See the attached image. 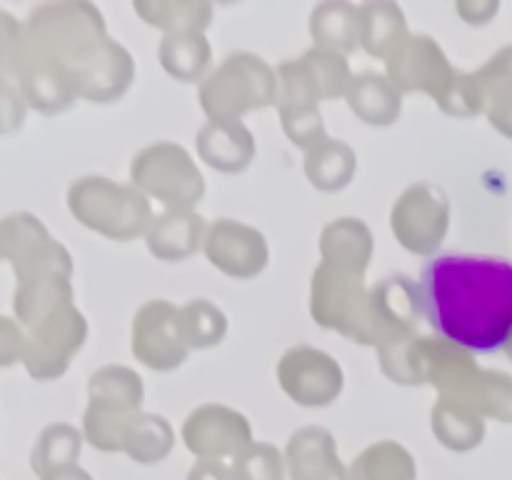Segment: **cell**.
I'll use <instances>...</instances> for the list:
<instances>
[{"label": "cell", "instance_id": "6da1fadb", "mask_svg": "<svg viewBox=\"0 0 512 480\" xmlns=\"http://www.w3.org/2000/svg\"><path fill=\"white\" fill-rule=\"evenodd\" d=\"M420 303L443 338L493 353L512 338V265L478 255H438L420 275Z\"/></svg>", "mask_w": 512, "mask_h": 480}, {"label": "cell", "instance_id": "7a4b0ae2", "mask_svg": "<svg viewBox=\"0 0 512 480\" xmlns=\"http://www.w3.org/2000/svg\"><path fill=\"white\" fill-rule=\"evenodd\" d=\"M20 350V335L10 320L0 318V365L13 363Z\"/></svg>", "mask_w": 512, "mask_h": 480}, {"label": "cell", "instance_id": "3957f363", "mask_svg": "<svg viewBox=\"0 0 512 480\" xmlns=\"http://www.w3.org/2000/svg\"><path fill=\"white\" fill-rule=\"evenodd\" d=\"M20 113H18V103H15V95L10 93L8 85L0 80V133L8 130L10 125L18 123Z\"/></svg>", "mask_w": 512, "mask_h": 480}, {"label": "cell", "instance_id": "277c9868", "mask_svg": "<svg viewBox=\"0 0 512 480\" xmlns=\"http://www.w3.org/2000/svg\"><path fill=\"white\" fill-rule=\"evenodd\" d=\"M13 58V18L0 13V65Z\"/></svg>", "mask_w": 512, "mask_h": 480}, {"label": "cell", "instance_id": "5b68a950", "mask_svg": "<svg viewBox=\"0 0 512 480\" xmlns=\"http://www.w3.org/2000/svg\"><path fill=\"white\" fill-rule=\"evenodd\" d=\"M0 255H3V230H0Z\"/></svg>", "mask_w": 512, "mask_h": 480}]
</instances>
